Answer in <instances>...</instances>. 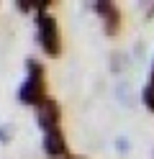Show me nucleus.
<instances>
[{
  "mask_svg": "<svg viewBox=\"0 0 154 159\" xmlns=\"http://www.w3.org/2000/svg\"><path fill=\"white\" fill-rule=\"evenodd\" d=\"M92 11L100 16L105 36L116 39V36L121 34V26H123V13L118 11V5L113 3V0H98V3H92Z\"/></svg>",
  "mask_w": 154,
  "mask_h": 159,
  "instance_id": "3",
  "label": "nucleus"
},
{
  "mask_svg": "<svg viewBox=\"0 0 154 159\" xmlns=\"http://www.w3.org/2000/svg\"><path fill=\"white\" fill-rule=\"evenodd\" d=\"M147 18H154V3L147 5Z\"/></svg>",
  "mask_w": 154,
  "mask_h": 159,
  "instance_id": "10",
  "label": "nucleus"
},
{
  "mask_svg": "<svg viewBox=\"0 0 154 159\" xmlns=\"http://www.w3.org/2000/svg\"><path fill=\"white\" fill-rule=\"evenodd\" d=\"M141 103H144V108H147L149 113H154V80H149V82L144 85V90H141Z\"/></svg>",
  "mask_w": 154,
  "mask_h": 159,
  "instance_id": "6",
  "label": "nucleus"
},
{
  "mask_svg": "<svg viewBox=\"0 0 154 159\" xmlns=\"http://www.w3.org/2000/svg\"><path fill=\"white\" fill-rule=\"evenodd\" d=\"M10 139H13V126H0V144H10Z\"/></svg>",
  "mask_w": 154,
  "mask_h": 159,
  "instance_id": "8",
  "label": "nucleus"
},
{
  "mask_svg": "<svg viewBox=\"0 0 154 159\" xmlns=\"http://www.w3.org/2000/svg\"><path fill=\"white\" fill-rule=\"evenodd\" d=\"M116 149H118V154H128V149H131V141L126 136H118L116 139Z\"/></svg>",
  "mask_w": 154,
  "mask_h": 159,
  "instance_id": "9",
  "label": "nucleus"
},
{
  "mask_svg": "<svg viewBox=\"0 0 154 159\" xmlns=\"http://www.w3.org/2000/svg\"><path fill=\"white\" fill-rule=\"evenodd\" d=\"M36 39L46 57H59L62 52V39H59V23L49 11L36 13Z\"/></svg>",
  "mask_w": 154,
  "mask_h": 159,
  "instance_id": "2",
  "label": "nucleus"
},
{
  "mask_svg": "<svg viewBox=\"0 0 154 159\" xmlns=\"http://www.w3.org/2000/svg\"><path fill=\"white\" fill-rule=\"evenodd\" d=\"M67 159H82V157H67Z\"/></svg>",
  "mask_w": 154,
  "mask_h": 159,
  "instance_id": "12",
  "label": "nucleus"
},
{
  "mask_svg": "<svg viewBox=\"0 0 154 159\" xmlns=\"http://www.w3.org/2000/svg\"><path fill=\"white\" fill-rule=\"evenodd\" d=\"M149 80H154V64H152V75H149Z\"/></svg>",
  "mask_w": 154,
  "mask_h": 159,
  "instance_id": "11",
  "label": "nucleus"
},
{
  "mask_svg": "<svg viewBox=\"0 0 154 159\" xmlns=\"http://www.w3.org/2000/svg\"><path fill=\"white\" fill-rule=\"evenodd\" d=\"M44 72H46V69H44V64H41L39 59H34V57L26 59V80L21 82L18 93H16L18 103L36 108L41 100L49 98L46 95V75Z\"/></svg>",
  "mask_w": 154,
  "mask_h": 159,
  "instance_id": "1",
  "label": "nucleus"
},
{
  "mask_svg": "<svg viewBox=\"0 0 154 159\" xmlns=\"http://www.w3.org/2000/svg\"><path fill=\"white\" fill-rule=\"evenodd\" d=\"M16 8L21 13H28V11H46V8H51V3H28V0H16Z\"/></svg>",
  "mask_w": 154,
  "mask_h": 159,
  "instance_id": "7",
  "label": "nucleus"
},
{
  "mask_svg": "<svg viewBox=\"0 0 154 159\" xmlns=\"http://www.w3.org/2000/svg\"><path fill=\"white\" fill-rule=\"evenodd\" d=\"M41 144H44V154L49 159H67L69 157V146H67V139L62 134V128L46 131L44 139H41Z\"/></svg>",
  "mask_w": 154,
  "mask_h": 159,
  "instance_id": "5",
  "label": "nucleus"
},
{
  "mask_svg": "<svg viewBox=\"0 0 154 159\" xmlns=\"http://www.w3.org/2000/svg\"><path fill=\"white\" fill-rule=\"evenodd\" d=\"M36 123L41 131H54V128H59L62 123V108L59 103L54 100V98H46V100H41L36 105Z\"/></svg>",
  "mask_w": 154,
  "mask_h": 159,
  "instance_id": "4",
  "label": "nucleus"
}]
</instances>
